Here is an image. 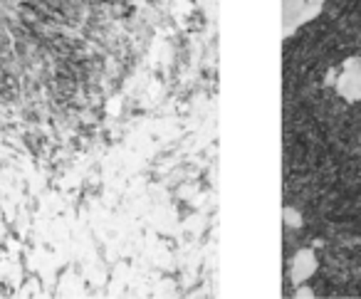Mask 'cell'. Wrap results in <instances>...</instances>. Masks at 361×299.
Returning <instances> with one entry per match:
<instances>
[{
	"label": "cell",
	"instance_id": "1",
	"mask_svg": "<svg viewBox=\"0 0 361 299\" xmlns=\"http://www.w3.org/2000/svg\"><path fill=\"white\" fill-rule=\"evenodd\" d=\"M336 92H339L346 102L361 99V60L344 62V72H341L339 80H336Z\"/></svg>",
	"mask_w": 361,
	"mask_h": 299
},
{
	"label": "cell",
	"instance_id": "2",
	"mask_svg": "<svg viewBox=\"0 0 361 299\" xmlns=\"http://www.w3.org/2000/svg\"><path fill=\"white\" fill-rule=\"evenodd\" d=\"M322 6L314 0H285V32H292L297 25L312 20Z\"/></svg>",
	"mask_w": 361,
	"mask_h": 299
},
{
	"label": "cell",
	"instance_id": "3",
	"mask_svg": "<svg viewBox=\"0 0 361 299\" xmlns=\"http://www.w3.org/2000/svg\"><path fill=\"white\" fill-rule=\"evenodd\" d=\"M317 269V257L312 250H300L292 260V267H290V274H292V282L295 284H302L305 279L312 277V272Z\"/></svg>",
	"mask_w": 361,
	"mask_h": 299
},
{
	"label": "cell",
	"instance_id": "4",
	"mask_svg": "<svg viewBox=\"0 0 361 299\" xmlns=\"http://www.w3.org/2000/svg\"><path fill=\"white\" fill-rule=\"evenodd\" d=\"M285 223H287V225H292V228H297V225H302L300 213H297V210H292V208H285Z\"/></svg>",
	"mask_w": 361,
	"mask_h": 299
},
{
	"label": "cell",
	"instance_id": "5",
	"mask_svg": "<svg viewBox=\"0 0 361 299\" xmlns=\"http://www.w3.org/2000/svg\"><path fill=\"white\" fill-rule=\"evenodd\" d=\"M314 3H317V6H322V3H324V0H314Z\"/></svg>",
	"mask_w": 361,
	"mask_h": 299
}]
</instances>
